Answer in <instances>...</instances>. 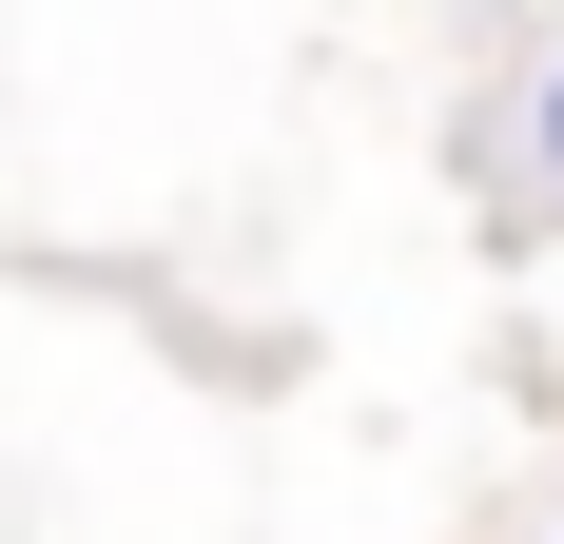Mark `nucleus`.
I'll return each instance as SVG.
<instances>
[{
	"mask_svg": "<svg viewBox=\"0 0 564 544\" xmlns=\"http://www.w3.org/2000/svg\"><path fill=\"white\" fill-rule=\"evenodd\" d=\"M545 175H564V78H545Z\"/></svg>",
	"mask_w": 564,
	"mask_h": 544,
	"instance_id": "obj_1",
	"label": "nucleus"
}]
</instances>
